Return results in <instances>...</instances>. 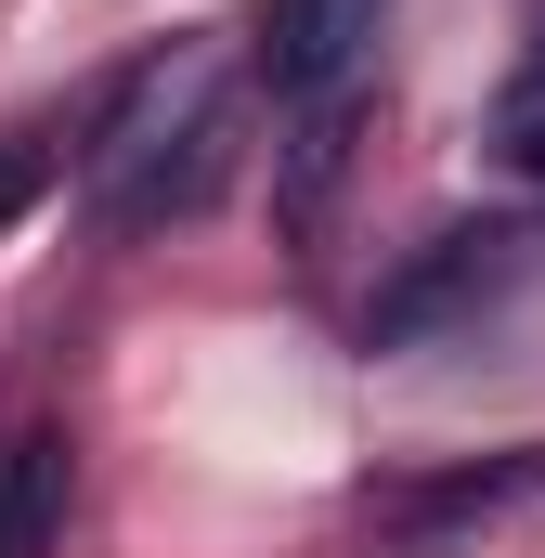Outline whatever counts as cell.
Listing matches in <instances>:
<instances>
[{
    "label": "cell",
    "instance_id": "3957f363",
    "mask_svg": "<svg viewBox=\"0 0 545 558\" xmlns=\"http://www.w3.org/2000/svg\"><path fill=\"white\" fill-rule=\"evenodd\" d=\"M377 26H390V0H272V13H261L272 105H325V92H351L364 52H377Z\"/></svg>",
    "mask_w": 545,
    "mask_h": 558
},
{
    "label": "cell",
    "instance_id": "7a4b0ae2",
    "mask_svg": "<svg viewBox=\"0 0 545 558\" xmlns=\"http://www.w3.org/2000/svg\"><path fill=\"white\" fill-rule=\"evenodd\" d=\"M533 260V234L520 221H455V234H428L403 274L364 299V351H415V338H441V325H468V312H494L507 286Z\"/></svg>",
    "mask_w": 545,
    "mask_h": 558
},
{
    "label": "cell",
    "instance_id": "5b68a950",
    "mask_svg": "<svg viewBox=\"0 0 545 558\" xmlns=\"http://www.w3.org/2000/svg\"><path fill=\"white\" fill-rule=\"evenodd\" d=\"M65 546V428H13L0 441V558Z\"/></svg>",
    "mask_w": 545,
    "mask_h": 558
},
{
    "label": "cell",
    "instance_id": "277c9868",
    "mask_svg": "<svg viewBox=\"0 0 545 558\" xmlns=\"http://www.w3.org/2000/svg\"><path fill=\"white\" fill-rule=\"evenodd\" d=\"M533 494H545V441H507V454H468V468L390 481V494H377V533L441 546V533H468V520H507V507H533Z\"/></svg>",
    "mask_w": 545,
    "mask_h": 558
},
{
    "label": "cell",
    "instance_id": "6da1fadb",
    "mask_svg": "<svg viewBox=\"0 0 545 558\" xmlns=\"http://www.w3.org/2000/svg\"><path fill=\"white\" fill-rule=\"evenodd\" d=\"M105 221L118 234H156V221H195L221 182H234V92H195L182 105V131L169 118H143V92H118V118H105Z\"/></svg>",
    "mask_w": 545,
    "mask_h": 558
},
{
    "label": "cell",
    "instance_id": "8992f818",
    "mask_svg": "<svg viewBox=\"0 0 545 558\" xmlns=\"http://www.w3.org/2000/svg\"><path fill=\"white\" fill-rule=\"evenodd\" d=\"M494 156H507L520 182H545V52L507 78V92H494Z\"/></svg>",
    "mask_w": 545,
    "mask_h": 558
}]
</instances>
